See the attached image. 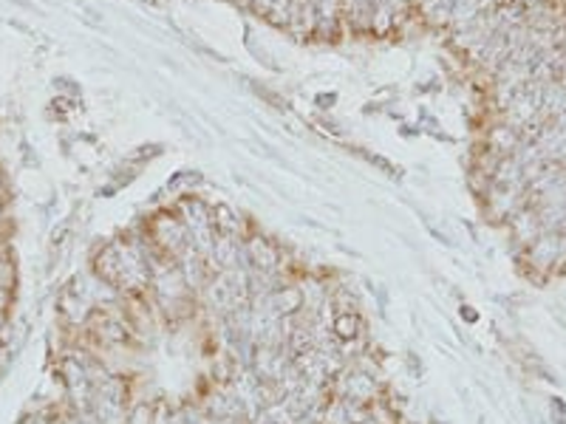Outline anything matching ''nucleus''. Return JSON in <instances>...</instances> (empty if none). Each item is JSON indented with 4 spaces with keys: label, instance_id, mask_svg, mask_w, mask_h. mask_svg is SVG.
<instances>
[{
    "label": "nucleus",
    "instance_id": "nucleus-1",
    "mask_svg": "<svg viewBox=\"0 0 566 424\" xmlns=\"http://www.w3.org/2000/svg\"><path fill=\"white\" fill-rule=\"evenodd\" d=\"M337 334H340L343 339H351L354 334H357V320H354V317H348V314L337 317Z\"/></svg>",
    "mask_w": 566,
    "mask_h": 424
},
{
    "label": "nucleus",
    "instance_id": "nucleus-2",
    "mask_svg": "<svg viewBox=\"0 0 566 424\" xmlns=\"http://www.w3.org/2000/svg\"><path fill=\"white\" fill-rule=\"evenodd\" d=\"M147 3H153V6H156V3H159V0H147Z\"/></svg>",
    "mask_w": 566,
    "mask_h": 424
}]
</instances>
